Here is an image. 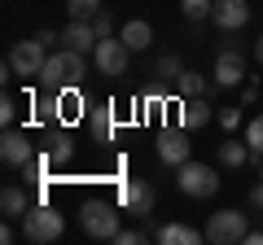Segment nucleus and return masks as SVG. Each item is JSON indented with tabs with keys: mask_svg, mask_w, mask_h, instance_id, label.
Instances as JSON below:
<instances>
[{
	"mask_svg": "<svg viewBox=\"0 0 263 245\" xmlns=\"http://www.w3.org/2000/svg\"><path fill=\"white\" fill-rule=\"evenodd\" d=\"M88 75V57L75 53V48H62V53H48L44 70H40V84L48 88V92H70V88H79Z\"/></svg>",
	"mask_w": 263,
	"mask_h": 245,
	"instance_id": "nucleus-1",
	"label": "nucleus"
},
{
	"mask_svg": "<svg viewBox=\"0 0 263 245\" xmlns=\"http://www.w3.org/2000/svg\"><path fill=\"white\" fill-rule=\"evenodd\" d=\"M22 232H27V241H35V245H53V241H62L66 219H62V210L35 201V206L22 215Z\"/></svg>",
	"mask_w": 263,
	"mask_h": 245,
	"instance_id": "nucleus-2",
	"label": "nucleus"
},
{
	"mask_svg": "<svg viewBox=\"0 0 263 245\" xmlns=\"http://www.w3.org/2000/svg\"><path fill=\"white\" fill-rule=\"evenodd\" d=\"M79 223H84L88 236H97V241H114V232H119V206L105 197H88L84 206H79Z\"/></svg>",
	"mask_w": 263,
	"mask_h": 245,
	"instance_id": "nucleus-3",
	"label": "nucleus"
},
{
	"mask_svg": "<svg viewBox=\"0 0 263 245\" xmlns=\"http://www.w3.org/2000/svg\"><path fill=\"white\" fill-rule=\"evenodd\" d=\"M176 171H180L176 184H180L184 197H197V201H202V197H215V193H219V171L206 167V162H193V158H189L184 167H176Z\"/></svg>",
	"mask_w": 263,
	"mask_h": 245,
	"instance_id": "nucleus-4",
	"label": "nucleus"
},
{
	"mask_svg": "<svg viewBox=\"0 0 263 245\" xmlns=\"http://www.w3.org/2000/svg\"><path fill=\"white\" fill-rule=\"evenodd\" d=\"M202 232H206L211 245H241L250 228H246V215H241V210H215V215L206 219Z\"/></svg>",
	"mask_w": 263,
	"mask_h": 245,
	"instance_id": "nucleus-5",
	"label": "nucleus"
},
{
	"mask_svg": "<svg viewBox=\"0 0 263 245\" xmlns=\"http://www.w3.org/2000/svg\"><path fill=\"white\" fill-rule=\"evenodd\" d=\"M48 53H53V48H48V44H40V39L31 35V39H18V44L9 48V62H5V66H9L13 75H22V79H27V75H40V70H44Z\"/></svg>",
	"mask_w": 263,
	"mask_h": 245,
	"instance_id": "nucleus-6",
	"label": "nucleus"
},
{
	"mask_svg": "<svg viewBox=\"0 0 263 245\" xmlns=\"http://www.w3.org/2000/svg\"><path fill=\"white\" fill-rule=\"evenodd\" d=\"M154 201H158V193H154L149 179H123V184H119V206L127 210L132 219H149L154 215Z\"/></svg>",
	"mask_w": 263,
	"mask_h": 245,
	"instance_id": "nucleus-7",
	"label": "nucleus"
},
{
	"mask_svg": "<svg viewBox=\"0 0 263 245\" xmlns=\"http://www.w3.org/2000/svg\"><path fill=\"white\" fill-rule=\"evenodd\" d=\"M127 57H132V48L123 44V35H119V39H114V35H105V39H97V48H92L97 75H110V79L127 75Z\"/></svg>",
	"mask_w": 263,
	"mask_h": 245,
	"instance_id": "nucleus-8",
	"label": "nucleus"
},
{
	"mask_svg": "<svg viewBox=\"0 0 263 245\" xmlns=\"http://www.w3.org/2000/svg\"><path fill=\"white\" fill-rule=\"evenodd\" d=\"M211 79H215L219 88H237L246 79V57L233 48V39H224L215 53V66H211Z\"/></svg>",
	"mask_w": 263,
	"mask_h": 245,
	"instance_id": "nucleus-9",
	"label": "nucleus"
},
{
	"mask_svg": "<svg viewBox=\"0 0 263 245\" xmlns=\"http://www.w3.org/2000/svg\"><path fill=\"white\" fill-rule=\"evenodd\" d=\"M211 22H215L224 35H233V31H241L246 22H250V5H246V0H215Z\"/></svg>",
	"mask_w": 263,
	"mask_h": 245,
	"instance_id": "nucleus-10",
	"label": "nucleus"
},
{
	"mask_svg": "<svg viewBox=\"0 0 263 245\" xmlns=\"http://www.w3.org/2000/svg\"><path fill=\"white\" fill-rule=\"evenodd\" d=\"M31 158H35V153H31L27 132H18V127H5V136H0V162H5V167H27Z\"/></svg>",
	"mask_w": 263,
	"mask_h": 245,
	"instance_id": "nucleus-11",
	"label": "nucleus"
},
{
	"mask_svg": "<svg viewBox=\"0 0 263 245\" xmlns=\"http://www.w3.org/2000/svg\"><path fill=\"white\" fill-rule=\"evenodd\" d=\"M158 158L167 162V167H184V162H189V136H184V127H167V132L158 136Z\"/></svg>",
	"mask_w": 263,
	"mask_h": 245,
	"instance_id": "nucleus-12",
	"label": "nucleus"
},
{
	"mask_svg": "<svg viewBox=\"0 0 263 245\" xmlns=\"http://www.w3.org/2000/svg\"><path fill=\"white\" fill-rule=\"evenodd\" d=\"M97 39H101V35H97L92 22H70V27L62 31V48H75V53H84V57L97 48Z\"/></svg>",
	"mask_w": 263,
	"mask_h": 245,
	"instance_id": "nucleus-13",
	"label": "nucleus"
},
{
	"mask_svg": "<svg viewBox=\"0 0 263 245\" xmlns=\"http://www.w3.org/2000/svg\"><path fill=\"white\" fill-rule=\"evenodd\" d=\"M206 122H211L206 96H184V105H180V127H184V132H193V127H206Z\"/></svg>",
	"mask_w": 263,
	"mask_h": 245,
	"instance_id": "nucleus-14",
	"label": "nucleus"
},
{
	"mask_svg": "<svg viewBox=\"0 0 263 245\" xmlns=\"http://www.w3.org/2000/svg\"><path fill=\"white\" fill-rule=\"evenodd\" d=\"M206 232H197V228H189V223H162L158 232H154V241H162V245H197Z\"/></svg>",
	"mask_w": 263,
	"mask_h": 245,
	"instance_id": "nucleus-15",
	"label": "nucleus"
},
{
	"mask_svg": "<svg viewBox=\"0 0 263 245\" xmlns=\"http://www.w3.org/2000/svg\"><path fill=\"white\" fill-rule=\"evenodd\" d=\"M31 206H35V201L27 197V189H18V184H5V193H0V210H5V219H22Z\"/></svg>",
	"mask_w": 263,
	"mask_h": 245,
	"instance_id": "nucleus-16",
	"label": "nucleus"
},
{
	"mask_svg": "<svg viewBox=\"0 0 263 245\" xmlns=\"http://www.w3.org/2000/svg\"><path fill=\"white\" fill-rule=\"evenodd\" d=\"M119 35H123V44H127L132 53H141V48H149L154 27H149L145 18H132V22H123V31H119Z\"/></svg>",
	"mask_w": 263,
	"mask_h": 245,
	"instance_id": "nucleus-17",
	"label": "nucleus"
},
{
	"mask_svg": "<svg viewBox=\"0 0 263 245\" xmlns=\"http://www.w3.org/2000/svg\"><path fill=\"white\" fill-rule=\"evenodd\" d=\"M176 88H180V96H211L219 84H215V79H206L202 70H184V75L176 79Z\"/></svg>",
	"mask_w": 263,
	"mask_h": 245,
	"instance_id": "nucleus-18",
	"label": "nucleus"
},
{
	"mask_svg": "<svg viewBox=\"0 0 263 245\" xmlns=\"http://www.w3.org/2000/svg\"><path fill=\"white\" fill-rule=\"evenodd\" d=\"M219 162H224V167H233V171H241L246 162H254L246 136H241V140H224V145H219Z\"/></svg>",
	"mask_w": 263,
	"mask_h": 245,
	"instance_id": "nucleus-19",
	"label": "nucleus"
},
{
	"mask_svg": "<svg viewBox=\"0 0 263 245\" xmlns=\"http://www.w3.org/2000/svg\"><path fill=\"white\" fill-rule=\"evenodd\" d=\"M92 136L97 140H110L114 136V105H97L92 110Z\"/></svg>",
	"mask_w": 263,
	"mask_h": 245,
	"instance_id": "nucleus-20",
	"label": "nucleus"
},
{
	"mask_svg": "<svg viewBox=\"0 0 263 245\" xmlns=\"http://www.w3.org/2000/svg\"><path fill=\"white\" fill-rule=\"evenodd\" d=\"M66 13H70V22H92L101 13V0H66Z\"/></svg>",
	"mask_w": 263,
	"mask_h": 245,
	"instance_id": "nucleus-21",
	"label": "nucleus"
},
{
	"mask_svg": "<svg viewBox=\"0 0 263 245\" xmlns=\"http://www.w3.org/2000/svg\"><path fill=\"white\" fill-rule=\"evenodd\" d=\"M70 158H75V140H70V136H53V140H48V162L62 167V162H70Z\"/></svg>",
	"mask_w": 263,
	"mask_h": 245,
	"instance_id": "nucleus-22",
	"label": "nucleus"
},
{
	"mask_svg": "<svg viewBox=\"0 0 263 245\" xmlns=\"http://www.w3.org/2000/svg\"><path fill=\"white\" fill-rule=\"evenodd\" d=\"M211 9H215V0H180V13H184L189 22H202V18H211Z\"/></svg>",
	"mask_w": 263,
	"mask_h": 245,
	"instance_id": "nucleus-23",
	"label": "nucleus"
},
{
	"mask_svg": "<svg viewBox=\"0 0 263 245\" xmlns=\"http://www.w3.org/2000/svg\"><path fill=\"white\" fill-rule=\"evenodd\" d=\"M246 145H250V153H254V158L263 162V114H259V118H250V122H246Z\"/></svg>",
	"mask_w": 263,
	"mask_h": 245,
	"instance_id": "nucleus-24",
	"label": "nucleus"
},
{
	"mask_svg": "<svg viewBox=\"0 0 263 245\" xmlns=\"http://www.w3.org/2000/svg\"><path fill=\"white\" fill-rule=\"evenodd\" d=\"M154 70H158V79H180V75H184V66H180V57H176V53L158 57V66H154Z\"/></svg>",
	"mask_w": 263,
	"mask_h": 245,
	"instance_id": "nucleus-25",
	"label": "nucleus"
},
{
	"mask_svg": "<svg viewBox=\"0 0 263 245\" xmlns=\"http://www.w3.org/2000/svg\"><path fill=\"white\" fill-rule=\"evenodd\" d=\"M114 241H119V245H141V241H149V232H141V228H119Z\"/></svg>",
	"mask_w": 263,
	"mask_h": 245,
	"instance_id": "nucleus-26",
	"label": "nucleus"
},
{
	"mask_svg": "<svg viewBox=\"0 0 263 245\" xmlns=\"http://www.w3.org/2000/svg\"><path fill=\"white\" fill-rule=\"evenodd\" d=\"M215 118H219V127H224V132H237V122H241V110H237V105H224Z\"/></svg>",
	"mask_w": 263,
	"mask_h": 245,
	"instance_id": "nucleus-27",
	"label": "nucleus"
},
{
	"mask_svg": "<svg viewBox=\"0 0 263 245\" xmlns=\"http://www.w3.org/2000/svg\"><path fill=\"white\" fill-rule=\"evenodd\" d=\"M48 167H53V162H48V153H40V158H31L27 167H22V171H27V179H40V175H44Z\"/></svg>",
	"mask_w": 263,
	"mask_h": 245,
	"instance_id": "nucleus-28",
	"label": "nucleus"
},
{
	"mask_svg": "<svg viewBox=\"0 0 263 245\" xmlns=\"http://www.w3.org/2000/svg\"><path fill=\"white\" fill-rule=\"evenodd\" d=\"M13 118H18V105H13V96H0V122H5V127H13Z\"/></svg>",
	"mask_w": 263,
	"mask_h": 245,
	"instance_id": "nucleus-29",
	"label": "nucleus"
},
{
	"mask_svg": "<svg viewBox=\"0 0 263 245\" xmlns=\"http://www.w3.org/2000/svg\"><path fill=\"white\" fill-rule=\"evenodd\" d=\"M92 27H97V35H101V39H105V35H114V18H110L105 9H101V13L92 18Z\"/></svg>",
	"mask_w": 263,
	"mask_h": 245,
	"instance_id": "nucleus-30",
	"label": "nucleus"
},
{
	"mask_svg": "<svg viewBox=\"0 0 263 245\" xmlns=\"http://www.w3.org/2000/svg\"><path fill=\"white\" fill-rule=\"evenodd\" d=\"M254 101H259V88L246 84V88H241V105H254Z\"/></svg>",
	"mask_w": 263,
	"mask_h": 245,
	"instance_id": "nucleus-31",
	"label": "nucleus"
},
{
	"mask_svg": "<svg viewBox=\"0 0 263 245\" xmlns=\"http://www.w3.org/2000/svg\"><path fill=\"white\" fill-rule=\"evenodd\" d=\"M250 210H263V184H254V189H250Z\"/></svg>",
	"mask_w": 263,
	"mask_h": 245,
	"instance_id": "nucleus-32",
	"label": "nucleus"
},
{
	"mask_svg": "<svg viewBox=\"0 0 263 245\" xmlns=\"http://www.w3.org/2000/svg\"><path fill=\"white\" fill-rule=\"evenodd\" d=\"M35 39H40V44H48V48H53V44H57L62 35H57V31H35Z\"/></svg>",
	"mask_w": 263,
	"mask_h": 245,
	"instance_id": "nucleus-33",
	"label": "nucleus"
},
{
	"mask_svg": "<svg viewBox=\"0 0 263 245\" xmlns=\"http://www.w3.org/2000/svg\"><path fill=\"white\" fill-rule=\"evenodd\" d=\"M241 245H263V228H254V232H246Z\"/></svg>",
	"mask_w": 263,
	"mask_h": 245,
	"instance_id": "nucleus-34",
	"label": "nucleus"
},
{
	"mask_svg": "<svg viewBox=\"0 0 263 245\" xmlns=\"http://www.w3.org/2000/svg\"><path fill=\"white\" fill-rule=\"evenodd\" d=\"M254 62H259V66H263V35L254 39Z\"/></svg>",
	"mask_w": 263,
	"mask_h": 245,
	"instance_id": "nucleus-35",
	"label": "nucleus"
},
{
	"mask_svg": "<svg viewBox=\"0 0 263 245\" xmlns=\"http://www.w3.org/2000/svg\"><path fill=\"white\" fill-rule=\"evenodd\" d=\"M259 171H263V162H259Z\"/></svg>",
	"mask_w": 263,
	"mask_h": 245,
	"instance_id": "nucleus-36",
	"label": "nucleus"
}]
</instances>
